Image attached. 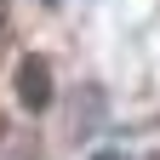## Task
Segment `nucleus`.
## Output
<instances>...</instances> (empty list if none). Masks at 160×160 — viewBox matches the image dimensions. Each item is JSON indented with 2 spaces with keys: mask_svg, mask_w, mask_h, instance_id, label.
<instances>
[{
  "mask_svg": "<svg viewBox=\"0 0 160 160\" xmlns=\"http://www.w3.org/2000/svg\"><path fill=\"white\" fill-rule=\"evenodd\" d=\"M0 160H40V137L29 120H0Z\"/></svg>",
  "mask_w": 160,
  "mask_h": 160,
  "instance_id": "f03ea898",
  "label": "nucleus"
},
{
  "mask_svg": "<svg viewBox=\"0 0 160 160\" xmlns=\"http://www.w3.org/2000/svg\"><path fill=\"white\" fill-rule=\"evenodd\" d=\"M0 23H6V0H0Z\"/></svg>",
  "mask_w": 160,
  "mask_h": 160,
  "instance_id": "7ed1b4c3",
  "label": "nucleus"
},
{
  "mask_svg": "<svg viewBox=\"0 0 160 160\" xmlns=\"http://www.w3.org/2000/svg\"><path fill=\"white\" fill-rule=\"evenodd\" d=\"M17 103L29 114H40L52 103V69H46V57H23V63H17Z\"/></svg>",
  "mask_w": 160,
  "mask_h": 160,
  "instance_id": "f257e3e1",
  "label": "nucleus"
}]
</instances>
